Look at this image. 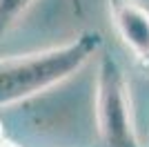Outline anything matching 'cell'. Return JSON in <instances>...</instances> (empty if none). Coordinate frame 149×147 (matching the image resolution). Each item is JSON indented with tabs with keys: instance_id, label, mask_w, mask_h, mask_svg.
I'll list each match as a JSON object with an SVG mask.
<instances>
[{
	"instance_id": "1",
	"label": "cell",
	"mask_w": 149,
	"mask_h": 147,
	"mask_svg": "<svg viewBox=\"0 0 149 147\" xmlns=\"http://www.w3.org/2000/svg\"><path fill=\"white\" fill-rule=\"evenodd\" d=\"M102 47L98 31H82L60 47L0 58V107L42 94L74 76Z\"/></svg>"
},
{
	"instance_id": "6",
	"label": "cell",
	"mask_w": 149,
	"mask_h": 147,
	"mask_svg": "<svg viewBox=\"0 0 149 147\" xmlns=\"http://www.w3.org/2000/svg\"><path fill=\"white\" fill-rule=\"evenodd\" d=\"M5 145V132H2V125H0V147Z\"/></svg>"
},
{
	"instance_id": "8",
	"label": "cell",
	"mask_w": 149,
	"mask_h": 147,
	"mask_svg": "<svg viewBox=\"0 0 149 147\" xmlns=\"http://www.w3.org/2000/svg\"><path fill=\"white\" fill-rule=\"evenodd\" d=\"M143 147H149V141H147V143H145V145H143Z\"/></svg>"
},
{
	"instance_id": "4",
	"label": "cell",
	"mask_w": 149,
	"mask_h": 147,
	"mask_svg": "<svg viewBox=\"0 0 149 147\" xmlns=\"http://www.w3.org/2000/svg\"><path fill=\"white\" fill-rule=\"evenodd\" d=\"M33 0H0V36L29 9Z\"/></svg>"
},
{
	"instance_id": "7",
	"label": "cell",
	"mask_w": 149,
	"mask_h": 147,
	"mask_svg": "<svg viewBox=\"0 0 149 147\" xmlns=\"http://www.w3.org/2000/svg\"><path fill=\"white\" fill-rule=\"evenodd\" d=\"M2 147H16V145H11V143H7V141H5V145H2Z\"/></svg>"
},
{
	"instance_id": "3",
	"label": "cell",
	"mask_w": 149,
	"mask_h": 147,
	"mask_svg": "<svg viewBox=\"0 0 149 147\" xmlns=\"http://www.w3.org/2000/svg\"><path fill=\"white\" fill-rule=\"evenodd\" d=\"M107 7L118 38L149 76V9L138 0H107Z\"/></svg>"
},
{
	"instance_id": "5",
	"label": "cell",
	"mask_w": 149,
	"mask_h": 147,
	"mask_svg": "<svg viewBox=\"0 0 149 147\" xmlns=\"http://www.w3.org/2000/svg\"><path fill=\"white\" fill-rule=\"evenodd\" d=\"M71 7H74V11L78 13V16H82V2L80 0H71Z\"/></svg>"
},
{
	"instance_id": "2",
	"label": "cell",
	"mask_w": 149,
	"mask_h": 147,
	"mask_svg": "<svg viewBox=\"0 0 149 147\" xmlns=\"http://www.w3.org/2000/svg\"><path fill=\"white\" fill-rule=\"evenodd\" d=\"M96 123L105 147H143L138 141L129 83L109 51L100 56L96 76Z\"/></svg>"
}]
</instances>
